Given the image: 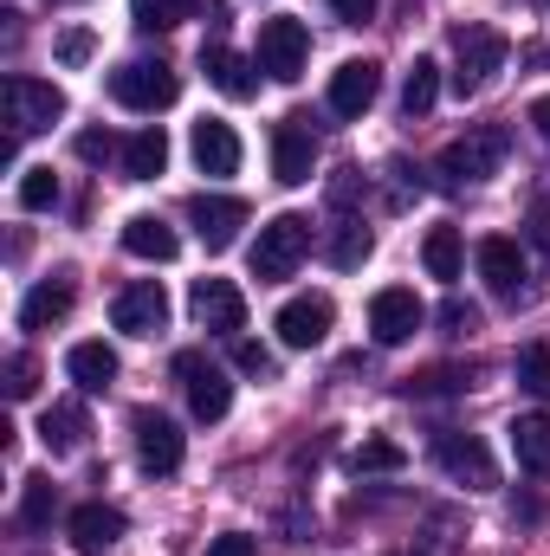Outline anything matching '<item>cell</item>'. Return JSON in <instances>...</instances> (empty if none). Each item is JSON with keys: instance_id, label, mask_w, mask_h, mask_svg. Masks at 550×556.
Instances as JSON below:
<instances>
[{"instance_id": "obj_16", "label": "cell", "mask_w": 550, "mask_h": 556, "mask_svg": "<svg viewBox=\"0 0 550 556\" xmlns=\"http://www.w3.org/2000/svg\"><path fill=\"white\" fill-rule=\"evenodd\" d=\"M130 427H137V459L149 466V472H175V466H182V427H175L168 415L142 408Z\"/></svg>"}, {"instance_id": "obj_39", "label": "cell", "mask_w": 550, "mask_h": 556, "mask_svg": "<svg viewBox=\"0 0 550 556\" xmlns=\"http://www.w3.org/2000/svg\"><path fill=\"white\" fill-rule=\"evenodd\" d=\"M234 363H240L247 376H273V356H266L260 343H240V350H234Z\"/></svg>"}, {"instance_id": "obj_7", "label": "cell", "mask_w": 550, "mask_h": 556, "mask_svg": "<svg viewBox=\"0 0 550 556\" xmlns=\"http://www.w3.org/2000/svg\"><path fill=\"white\" fill-rule=\"evenodd\" d=\"M304 59H311V33H304V20H266L260 26V72L278 78V85H291L298 72H304Z\"/></svg>"}, {"instance_id": "obj_36", "label": "cell", "mask_w": 550, "mask_h": 556, "mask_svg": "<svg viewBox=\"0 0 550 556\" xmlns=\"http://www.w3.org/2000/svg\"><path fill=\"white\" fill-rule=\"evenodd\" d=\"M525 240H532V247L550 260V201H538V207H532V220H525Z\"/></svg>"}, {"instance_id": "obj_9", "label": "cell", "mask_w": 550, "mask_h": 556, "mask_svg": "<svg viewBox=\"0 0 550 556\" xmlns=\"http://www.w3.org/2000/svg\"><path fill=\"white\" fill-rule=\"evenodd\" d=\"M7 111H13V137H33L65 117V91L39 78H7Z\"/></svg>"}, {"instance_id": "obj_35", "label": "cell", "mask_w": 550, "mask_h": 556, "mask_svg": "<svg viewBox=\"0 0 550 556\" xmlns=\"http://www.w3.org/2000/svg\"><path fill=\"white\" fill-rule=\"evenodd\" d=\"M33 376H39V369H33V356H26V350H13V356H7V395H13V402H26V395H33Z\"/></svg>"}, {"instance_id": "obj_38", "label": "cell", "mask_w": 550, "mask_h": 556, "mask_svg": "<svg viewBox=\"0 0 550 556\" xmlns=\"http://www.w3.org/2000/svg\"><path fill=\"white\" fill-rule=\"evenodd\" d=\"M440 324H447V330H473V324H479V311H473V304H460V298H447V304H440Z\"/></svg>"}, {"instance_id": "obj_12", "label": "cell", "mask_w": 550, "mask_h": 556, "mask_svg": "<svg viewBox=\"0 0 550 556\" xmlns=\"http://www.w3.org/2000/svg\"><path fill=\"white\" fill-rule=\"evenodd\" d=\"M195 324L201 330H221V337H240V324H247V298H240V285L234 278H195Z\"/></svg>"}, {"instance_id": "obj_34", "label": "cell", "mask_w": 550, "mask_h": 556, "mask_svg": "<svg viewBox=\"0 0 550 556\" xmlns=\"http://www.w3.org/2000/svg\"><path fill=\"white\" fill-rule=\"evenodd\" d=\"M59 201V175L52 168H26L20 175V207H52Z\"/></svg>"}, {"instance_id": "obj_10", "label": "cell", "mask_w": 550, "mask_h": 556, "mask_svg": "<svg viewBox=\"0 0 550 556\" xmlns=\"http://www.w3.org/2000/svg\"><path fill=\"white\" fill-rule=\"evenodd\" d=\"M330 324H337V304L324 298V291H304V298H291L285 311H278V343L285 350H317L324 337H330Z\"/></svg>"}, {"instance_id": "obj_4", "label": "cell", "mask_w": 550, "mask_h": 556, "mask_svg": "<svg viewBox=\"0 0 550 556\" xmlns=\"http://www.w3.org/2000/svg\"><path fill=\"white\" fill-rule=\"evenodd\" d=\"M175 376H182V389H188L195 420H227V408H234V382H227L221 363H208L201 350H182V356H175Z\"/></svg>"}, {"instance_id": "obj_25", "label": "cell", "mask_w": 550, "mask_h": 556, "mask_svg": "<svg viewBox=\"0 0 550 556\" xmlns=\"http://www.w3.org/2000/svg\"><path fill=\"white\" fill-rule=\"evenodd\" d=\"M162 168H168V137H162V124H149V130H137L124 142V175L130 181H155Z\"/></svg>"}, {"instance_id": "obj_6", "label": "cell", "mask_w": 550, "mask_h": 556, "mask_svg": "<svg viewBox=\"0 0 550 556\" xmlns=\"http://www.w3.org/2000/svg\"><path fill=\"white\" fill-rule=\"evenodd\" d=\"M434 459H440V472H447L453 485H466V492H492V485H499V466H492V453H486L473 433H434Z\"/></svg>"}, {"instance_id": "obj_20", "label": "cell", "mask_w": 550, "mask_h": 556, "mask_svg": "<svg viewBox=\"0 0 550 556\" xmlns=\"http://www.w3.org/2000/svg\"><path fill=\"white\" fill-rule=\"evenodd\" d=\"M195 162H201V175H234V168H240V137H234V124L201 117V124H195Z\"/></svg>"}, {"instance_id": "obj_42", "label": "cell", "mask_w": 550, "mask_h": 556, "mask_svg": "<svg viewBox=\"0 0 550 556\" xmlns=\"http://www.w3.org/2000/svg\"><path fill=\"white\" fill-rule=\"evenodd\" d=\"M330 13H337V20H350V26H363V20L376 13V0H330Z\"/></svg>"}, {"instance_id": "obj_37", "label": "cell", "mask_w": 550, "mask_h": 556, "mask_svg": "<svg viewBox=\"0 0 550 556\" xmlns=\"http://www.w3.org/2000/svg\"><path fill=\"white\" fill-rule=\"evenodd\" d=\"M59 59H65V65H85V59H91V33H85V26H72V33L59 39Z\"/></svg>"}, {"instance_id": "obj_30", "label": "cell", "mask_w": 550, "mask_h": 556, "mask_svg": "<svg viewBox=\"0 0 550 556\" xmlns=\"http://www.w3.org/2000/svg\"><path fill=\"white\" fill-rule=\"evenodd\" d=\"M195 13H201V0H130V20L142 33H168V26H182Z\"/></svg>"}, {"instance_id": "obj_19", "label": "cell", "mask_w": 550, "mask_h": 556, "mask_svg": "<svg viewBox=\"0 0 550 556\" xmlns=\"http://www.w3.org/2000/svg\"><path fill=\"white\" fill-rule=\"evenodd\" d=\"M201 65H208V78H214V91H221V98H253V91H260V78H253V65H260V59H240V52H234V46H221V39L201 52Z\"/></svg>"}, {"instance_id": "obj_28", "label": "cell", "mask_w": 550, "mask_h": 556, "mask_svg": "<svg viewBox=\"0 0 550 556\" xmlns=\"http://www.w3.org/2000/svg\"><path fill=\"white\" fill-rule=\"evenodd\" d=\"M52 518H59L52 479H20V531H46Z\"/></svg>"}, {"instance_id": "obj_2", "label": "cell", "mask_w": 550, "mask_h": 556, "mask_svg": "<svg viewBox=\"0 0 550 556\" xmlns=\"http://www.w3.org/2000/svg\"><path fill=\"white\" fill-rule=\"evenodd\" d=\"M492 72H505V33L492 26H460L453 33V91L473 98L492 85Z\"/></svg>"}, {"instance_id": "obj_15", "label": "cell", "mask_w": 550, "mask_h": 556, "mask_svg": "<svg viewBox=\"0 0 550 556\" xmlns=\"http://www.w3.org/2000/svg\"><path fill=\"white\" fill-rule=\"evenodd\" d=\"M376 91H383V65L376 59H350V65L330 72V111L337 117H363L376 104Z\"/></svg>"}, {"instance_id": "obj_3", "label": "cell", "mask_w": 550, "mask_h": 556, "mask_svg": "<svg viewBox=\"0 0 550 556\" xmlns=\"http://www.w3.org/2000/svg\"><path fill=\"white\" fill-rule=\"evenodd\" d=\"M175 91H182V78H175L168 59H130V65L111 72V98H117L124 111H168Z\"/></svg>"}, {"instance_id": "obj_27", "label": "cell", "mask_w": 550, "mask_h": 556, "mask_svg": "<svg viewBox=\"0 0 550 556\" xmlns=\"http://www.w3.org/2000/svg\"><path fill=\"white\" fill-rule=\"evenodd\" d=\"M421 260H427V273H434V278H447V285H453L460 266H466V247H460V233H453V227H434V233L421 240Z\"/></svg>"}, {"instance_id": "obj_13", "label": "cell", "mask_w": 550, "mask_h": 556, "mask_svg": "<svg viewBox=\"0 0 550 556\" xmlns=\"http://www.w3.org/2000/svg\"><path fill=\"white\" fill-rule=\"evenodd\" d=\"M421 324H427V304L414 298L409 285H389V291L370 298V330H376V343H409Z\"/></svg>"}, {"instance_id": "obj_44", "label": "cell", "mask_w": 550, "mask_h": 556, "mask_svg": "<svg viewBox=\"0 0 550 556\" xmlns=\"http://www.w3.org/2000/svg\"><path fill=\"white\" fill-rule=\"evenodd\" d=\"M545 7H550V0H545Z\"/></svg>"}, {"instance_id": "obj_33", "label": "cell", "mask_w": 550, "mask_h": 556, "mask_svg": "<svg viewBox=\"0 0 550 556\" xmlns=\"http://www.w3.org/2000/svg\"><path fill=\"white\" fill-rule=\"evenodd\" d=\"M402 459H409V453H402V446H396V440H383V433H376V440H363V446H357V472H396V466H402Z\"/></svg>"}, {"instance_id": "obj_14", "label": "cell", "mask_w": 550, "mask_h": 556, "mask_svg": "<svg viewBox=\"0 0 550 556\" xmlns=\"http://www.w3.org/2000/svg\"><path fill=\"white\" fill-rule=\"evenodd\" d=\"M111 317H117V330H130V337H155V330L168 324V291H162L155 278H137V285L117 291Z\"/></svg>"}, {"instance_id": "obj_11", "label": "cell", "mask_w": 550, "mask_h": 556, "mask_svg": "<svg viewBox=\"0 0 550 556\" xmlns=\"http://www.w3.org/2000/svg\"><path fill=\"white\" fill-rule=\"evenodd\" d=\"M188 220H195V233H201L208 253H227L240 240V227H247V201H234V194H195Z\"/></svg>"}, {"instance_id": "obj_23", "label": "cell", "mask_w": 550, "mask_h": 556, "mask_svg": "<svg viewBox=\"0 0 550 556\" xmlns=\"http://www.w3.org/2000/svg\"><path fill=\"white\" fill-rule=\"evenodd\" d=\"M65 311H72V278H46V285L26 291V304H20V330H46V324H59Z\"/></svg>"}, {"instance_id": "obj_22", "label": "cell", "mask_w": 550, "mask_h": 556, "mask_svg": "<svg viewBox=\"0 0 550 556\" xmlns=\"http://www.w3.org/2000/svg\"><path fill=\"white\" fill-rule=\"evenodd\" d=\"M175 247H182V240H175L168 220H155V214H130V220H124V253H130V260H155V266H162V260H175Z\"/></svg>"}, {"instance_id": "obj_8", "label": "cell", "mask_w": 550, "mask_h": 556, "mask_svg": "<svg viewBox=\"0 0 550 556\" xmlns=\"http://www.w3.org/2000/svg\"><path fill=\"white\" fill-rule=\"evenodd\" d=\"M311 168H317V130H311V117H278L273 124V175L285 188H304Z\"/></svg>"}, {"instance_id": "obj_21", "label": "cell", "mask_w": 550, "mask_h": 556, "mask_svg": "<svg viewBox=\"0 0 550 556\" xmlns=\"http://www.w3.org/2000/svg\"><path fill=\"white\" fill-rule=\"evenodd\" d=\"M65 376H72L85 395H104V389L117 382V350H111V343H72Z\"/></svg>"}, {"instance_id": "obj_24", "label": "cell", "mask_w": 550, "mask_h": 556, "mask_svg": "<svg viewBox=\"0 0 550 556\" xmlns=\"http://www.w3.org/2000/svg\"><path fill=\"white\" fill-rule=\"evenodd\" d=\"M85 433H91V420L78 402H52L46 415H39V440L52 446V453H78L85 446Z\"/></svg>"}, {"instance_id": "obj_26", "label": "cell", "mask_w": 550, "mask_h": 556, "mask_svg": "<svg viewBox=\"0 0 550 556\" xmlns=\"http://www.w3.org/2000/svg\"><path fill=\"white\" fill-rule=\"evenodd\" d=\"M512 453H518L525 472H550V415L512 420Z\"/></svg>"}, {"instance_id": "obj_29", "label": "cell", "mask_w": 550, "mask_h": 556, "mask_svg": "<svg viewBox=\"0 0 550 556\" xmlns=\"http://www.w3.org/2000/svg\"><path fill=\"white\" fill-rule=\"evenodd\" d=\"M434 98H440V65H434V59H414L409 78H402V111H409V117H427Z\"/></svg>"}, {"instance_id": "obj_41", "label": "cell", "mask_w": 550, "mask_h": 556, "mask_svg": "<svg viewBox=\"0 0 550 556\" xmlns=\"http://www.w3.org/2000/svg\"><path fill=\"white\" fill-rule=\"evenodd\" d=\"M111 149H117V142L104 137V130H85V137H78V155H85V162H104Z\"/></svg>"}, {"instance_id": "obj_1", "label": "cell", "mask_w": 550, "mask_h": 556, "mask_svg": "<svg viewBox=\"0 0 550 556\" xmlns=\"http://www.w3.org/2000/svg\"><path fill=\"white\" fill-rule=\"evenodd\" d=\"M304 253H311V220L304 214H278V220L260 227V240H253V278L278 285V278L298 273Z\"/></svg>"}, {"instance_id": "obj_32", "label": "cell", "mask_w": 550, "mask_h": 556, "mask_svg": "<svg viewBox=\"0 0 550 556\" xmlns=\"http://www.w3.org/2000/svg\"><path fill=\"white\" fill-rule=\"evenodd\" d=\"M518 389L538 395V402H550V350L545 343H532V350L518 356Z\"/></svg>"}, {"instance_id": "obj_40", "label": "cell", "mask_w": 550, "mask_h": 556, "mask_svg": "<svg viewBox=\"0 0 550 556\" xmlns=\"http://www.w3.org/2000/svg\"><path fill=\"white\" fill-rule=\"evenodd\" d=\"M260 551V544H253V538H240V531H227V538H214V544H208V556H253Z\"/></svg>"}, {"instance_id": "obj_5", "label": "cell", "mask_w": 550, "mask_h": 556, "mask_svg": "<svg viewBox=\"0 0 550 556\" xmlns=\"http://www.w3.org/2000/svg\"><path fill=\"white\" fill-rule=\"evenodd\" d=\"M499 162H505V130H473V137H460V142H447L440 149V181H486V175H499Z\"/></svg>"}, {"instance_id": "obj_43", "label": "cell", "mask_w": 550, "mask_h": 556, "mask_svg": "<svg viewBox=\"0 0 550 556\" xmlns=\"http://www.w3.org/2000/svg\"><path fill=\"white\" fill-rule=\"evenodd\" d=\"M532 124H538V137L550 142V98H538V104H532Z\"/></svg>"}, {"instance_id": "obj_18", "label": "cell", "mask_w": 550, "mask_h": 556, "mask_svg": "<svg viewBox=\"0 0 550 556\" xmlns=\"http://www.w3.org/2000/svg\"><path fill=\"white\" fill-rule=\"evenodd\" d=\"M117 538H124V511H111V505H78L72 511V551L78 556H104Z\"/></svg>"}, {"instance_id": "obj_31", "label": "cell", "mask_w": 550, "mask_h": 556, "mask_svg": "<svg viewBox=\"0 0 550 556\" xmlns=\"http://www.w3.org/2000/svg\"><path fill=\"white\" fill-rule=\"evenodd\" d=\"M370 247H376V240H370V227H363V220H343V227L330 233V266H337V273H350V266H363V260H370Z\"/></svg>"}, {"instance_id": "obj_17", "label": "cell", "mask_w": 550, "mask_h": 556, "mask_svg": "<svg viewBox=\"0 0 550 556\" xmlns=\"http://www.w3.org/2000/svg\"><path fill=\"white\" fill-rule=\"evenodd\" d=\"M479 278H486V291L492 298H518V285H525V253H518V240H479Z\"/></svg>"}]
</instances>
